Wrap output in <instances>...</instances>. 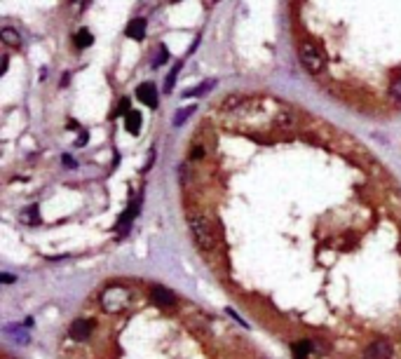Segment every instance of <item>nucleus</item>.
<instances>
[{"label": "nucleus", "instance_id": "1", "mask_svg": "<svg viewBox=\"0 0 401 359\" xmlns=\"http://www.w3.org/2000/svg\"><path fill=\"white\" fill-rule=\"evenodd\" d=\"M188 225H190L192 237H195V242H197V247L202 251H211L214 247H216V232H214V225H211V221L204 216V214H199V211L190 214V216H188Z\"/></svg>", "mask_w": 401, "mask_h": 359}, {"label": "nucleus", "instance_id": "2", "mask_svg": "<svg viewBox=\"0 0 401 359\" xmlns=\"http://www.w3.org/2000/svg\"><path fill=\"white\" fill-rule=\"evenodd\" d=\"M300 64L305 66V71L310 75H321L326 71V52L312 40H305L298 49Z\"/></svg>", "mask_w": 401, "mask_h": 359}, {"label": "nucleus", "instance_id": "3", "mask_svg": "<svg viewBox=\"0 0 401 359\" xmlns=\"http://www.w3.org/2000/svg\"><path fill=\"white\" fill-rule=\"evenodd\" d=\"M129 289L122 284H110L106 286L101 291V308L106 312H120L122 308H127V303H129Z\"/></svg>", "mask_w": 401, "mask_h": 359}, {"label": "nucleus", "instance_id": "4", "mask_svg": "<svg viewBox=\"0 0 401 359\" xmlns=\"http://www.w3.org/2000/svg\"><path fill=\"white\" fill-rule=\"evenodd\" d=\"M136 99L148 108H157V87L153 82H143L136 87Z\"/></svg>", "mask_w": 401, "mask_h": 359}, {"label": "nucleus", "instance_id": "5", "mask_svg": "<svg viewBox=\"0 0 401 359\" xmlns=\"http://www.w3.org/2000/svg\"><path fill=\"white\" fill-rule=\"evenodd\" d=\"M139 209H141V197H136L134 204H131L129 209L122 214V218H120V223H117V230H120V235H124V232L129 230V225L134 223V218L139 216Z\"/></svg>", "mask_w": 401, "mask_h": 359}, {"label": "nucleus", "instance_id": "6", "mask_svg": "<svg viewBox=\"0 0 401 359\" xmlns=\"http://www.w3.org/2000/svg\"><path fill=\"white\" fill-rule=\"evenodd\" d=\"M89 333H92V322L89 319H75L73 324H71V338H75L78 343L87 340Z\"/></svg>", "mask_w": 401, "mask_h": 359}, {"label": "nucleus", "instance_id": "7", "mask_svg": "<svg viewBox=\"0 0 401 359\" xmlns=\"http://www.w3.org/2000/svg\"><path fill=\"white\" fill-rule=\"evenodd\" d=\"M153 303L160 305V308H169V305L176 303V296L169 291V289H164V286H153Z\"/></svg>", "mask_w": 401, "mask_h": 359}, {"label": "nucleus", "instance_id": "8", "mask_svg": "<svg viewBox=\"0 0 401 359\" xmlns=\"http://www.w3.org/2000/svg\"><path fill=\"white\" fill-rule=\"evenodd\" d=\"M146 26H148V21L146 19H131L129 24H127V38H131V40H143V35H146Z\"/></svg>", "mask_w": 401, "mask_h": 359}, {"label": "nucleus", "instance_id": "9", "mask_svg": "<svg viewBox=\"0 0 401 359\" xmlns=\"http://www.w3.org/2000/svg\"><path fill=\"white\" fill-rule=\"evenodd\" d=\"M389 357H392V350H389L385 340H378L366 350V359H389Z\"/></svg>", "mask_w": 401, "mask_h": 359}, {"label": "nucleus", "instance_id": "10", "mask_svg": "<svg viewBox=\"0 0 401 359\" xmlns=\"http://www.w3.org/2000/svg\"><path fill=\"white\" fill-rule=\"evenodd\" d=\"M124 129H127L129 134H139V132H141V113H139V110H129V113L124 115Z\"/></svg>", "mask_w": 401, "mask_h": 359}, {"label": "nucleus", "instance_id": "11", "mask_svg": "<svg viewBox=\"0 0 401 359\" xmlns=\"http://www.w3.org/2000/svg\"><path fill=\"white\" fill-rule=\"evenodd\" d=\"M73 42H75V47L85 49V47H89V45L94 42V35L89 33L87 28H80V31H78V33L73 35Z\"/></svg>", "mask_w": 401, "mask_h": 359}, {"label": "nucleus", "instance_id": "12", "mask_svg": "<svg viewBox=\"0 0 401 359\" xmlns=\"http://www.w3.org/2000/svg\"><path fill=\"white\" fill-rule=\"evenodd\" d=\"M21 223H26V225H38L40 223V211H38V207H28V209H24V214L19 216Z\"/></svg>", "mask_w": 401, "mask_h": 359}, {"label": "nucleus", "instance_id": "13", "mask_svg": "<svg viewBox=\"0 0 401 359\" xmlns=\"http://www.w3.org/2000/svg\"><path fill=\"white\" fill-rule=\"evenodd\" d=\"M0 38H3V42H5V45H12V47H19V45H21L19 33H17L14 28H10V26H5L3 31H0Z\"/></svg>", "mask_w": 401, "mask_h": 359}, {"label": "nucleus", "instance_id": "14", "mask_svg": "<svg viewBox=\"0 0 401 359\" xmlns=\"http://www.w3.org/2000/svg\"><path fill=\"white\" fill-rule=\"evenodd\" d=\"M167 59H169V52L164 49V45H157L155 47V54H153V66H162V64H167Z\"/></svg>", "mask_w": 401, "mask_h": 359}, {"label": "nucleus", "instance_id": "15", "mask_svg": "<svg viewBox=\"0 0 401 359\" xmlns=\"http://www.w3.org/2000/svg\"><path fill=\"white\" fill-rule=\"evenodd\" d=\"M178 71H181V64H174V68H171V73L167 75V80H164V92H171L174 89V85H176V75Z\"/></svg>", "mask_w": 401, "mask_h": 359}, {"label": "nucleus", "instance_id": "16", "mask_svg": "<svg viewBox=\"0 0 401 359\" xmlns=\"http://www.w3.org/2000/svg\"><path fill=\"white\" fill-rule=\"evenodd\" d=\"M192 113H195V106H188V108H181L176 113V117H174V125H176V127H181V125H183L185 120H188V117L192 115Z\"/></svg>", "mask_w": 401, "mask_h": 359}, {"label": "nucleus", "instance_id": "17", "mask_svg": "<svg viewBox=\"0 0 401 359\" xmlns=\"http://www.w3.org/2000/svg\"><path fill=\"white\" fill-rule=\"evenodd\" d=\"M214 87V80H207V82H202L197 89H190V92H183V96L188 99V96H197V94H204V92H209V89Z\"/></svg>", "mask_w": 401, "mask_h": 359}, {"label": "nucleus", "instance_id": "18", "mask_svg": "<svg viewBox=\"0 0 401 359\" xmlns=\"http://www.w3.org/2000/svg\"><path fill=\"white\" fill-rule=\"evenodd\" d=\"M310 350H312V343H310V340H303V343H296V345H293V352L298 354V357H305Z\"/></svg>", "mask_w": 401, "mask_h": 359}, {"label": "nucleus", "instance_id": "19", "mask_svg": "<svg viewBox=\"0 0 401 359\" xmlns=\"http://www.w3.org/2000/svg\"><path fill=\"white\" fill-rule=\"evenodd\" d=\"M389 94L394 96L396 101H401V78H399V80L392 82V87H389Z\"/></svg>", "mask_w": 401, "mask_h": 359}, {"label": "nucleus", "instance_id": "20", "mask_svg": "<svg viewBox=\"0 0 401 359\" xmlns=\"http://www.w3.org/2000/svg\"><path fill=\"white\" fill-rule=\"evenodd\" d=\"M129 99H122V101H120V108H117V113H122V115H127V113H129Z\"/></svg>", "mask_w": 401, "mask_h": 359}, {"label": "nucleus", "instance_id": "21", "mask_svg": "<svg viewBox=\"0 0 401 359\" xmlns=\"http://www.w3.org/2000/svg\"><path fill=\"white\" fill-rule=\"evenodd\" d=\"M89 0H71V5L75 7V10H85V5H87Z\"/></svg>", "mask_w": 401, "mask_h": 359}, {"label": "nucleus", "instance_id": "22", "mask_svg": "<svg viewBox=\"0 0 401 359\" xmlns=\"http://www.w3.org/2000/svg\"><path fill=\"white\" fill-rule=\"evenodd\" d=\"M63 164L73 169V167H75V164H78V162H75V160H73V157H71V155H63Z\"/></svg>", "mask_w": 401, "mask_h": 359}, {"label": "nucleus", "instance_id": "23", "mask_svg": "<svg viewBox=\"0 0 401 359\" xmlns=\"http://www.w3.org/2000/svg\"><path fill=\"white\" fill-rule=\"evenodd\" d=\"M85 143H87V132H80V139H78V143H75V146H85Z\"/></svg>", "mask_w": 401, "mask_h": 359}, {"label": "nucleus", "instance_id": "24", "mask_svg": "<svg viewBox=\"0 0 401 359\" xmlns=\"http://www.w3.org/2000/svg\"><path fill=\"white\" fill-rule=\"evenodd\" d=\"M197 157H202V148H195V150H192V160H197Z\"/></svg>", "mask_w": 401, "mask_h": 359}, {"label": "nucleus", "instance_id": "25", "mask_svg": "<svg viewBox=\"0 0 401 359\" xmlns=\"http://www.w3.org/2000/svg\"><path fill=\"white\" fill-rule=\"evenodd\" d=\"M0 279H3L5 284H10V282H14V277H12V275H3V277H0Z\"/></svg>", "mask_w": 401, "mask_h": 359}, {"label": "nucleus", "instance_id": "26", "mask_svg": "<svg viewBox=\"0 0 401 359\" xmlns=\"http://www.w3.org/2000/svg\"><path fill=\"white\" fill-rule=\"evenodd\" d=\"M174 3H181V0H174Z\"/></svg>", "mask_w": 401, "mask_h": 359}]
</instances>
